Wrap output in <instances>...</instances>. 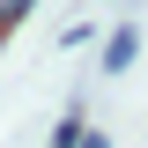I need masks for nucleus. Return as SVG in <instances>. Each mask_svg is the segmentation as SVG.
Wrapping results in <instances>:
<instances>
[{
  "instance_id": "nucleus-3",
  "label": "nucleus",
  "mask_w": 148,
  "mask_h": 148,
  "mask_svg": "<svg viewBox=\"0 0 148 148\" xmlns=\"http://www.w3.org/2000/svg\"><path fill=\"white\" fill-rule=\"evenodd\" d=\"M30 8H37V0H0V37L15 30V22H22V15H30Z\"/></svg>"
},
{
  "instance_id": "nucleus-1",
  "label": "nucleus",
  "mask_w": 148,
  "mask_h": 148,
  "mask_svg": "<svg viewBox=\"0 0 148 148\" xmlns=\"http://www.w3.org/2000/svg\"><path fill=\"white\" fill-rule=\"evenodd\" d=\"M133 52H141V30H133V22H119V30L104 37V74H126Z\"/></svg>"
},
{
  "instance_id": "nucleus-2",
  "label": "nucleus",
  "mask_w": 148,
  "mask_h": 148,
  "mask_svg": "<svg viewBox=\"0 0 148 148\" xmlns=\"http://www.w3.org/2000/svg\"><path fill=\"white\" fill-rule=\"evenodd\" d=\"M82 141H89V133H82V111H67L59 133H52V148H82Z\"/></svg>"
}]
</instances>
